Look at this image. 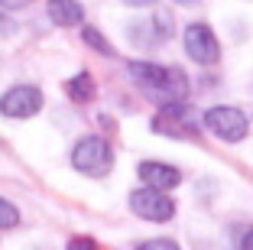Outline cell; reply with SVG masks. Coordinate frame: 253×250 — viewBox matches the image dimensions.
<instances>
[{
    "label": "cell",
    "mask_w": 253,
    "mask_h": 250,
    "mask_svg": "<svg viewBox=\"0 0 253 250\" xmlns=\"http://www.w3.org/2000/svg\"><path fill=\"white\" fill-rule=\"evenodd\" d=\"M126 75L136 81V88L143 95H149L153 101L163 104H175L188 98V78L182 68H169V65H153V62H130Z\"/></svg>",
    "instance_id": "1"
},
{
    "label": "cell",
    "mask_w": 253,
    "mask_h": 250,
    "mask_svg": "<svg viewBox=\"0 0 253 250\" xmlns=\"http://www.w3.org/2000/svg\"><path fill=\"white\" fill-rule=\"evenodd\" d=\"M72 166L84 176H107L114 166V150L101 137H84L72 150Z\"/></svg>",
    "instance_id": "2"
},
{
    "label": "cell",
    "mask_w": 253,
    "mask_h": 250,
    "mask_svg": "<svg viewBox=\"0 0 253 250\" xmlns=\"http://www.w3.org/2000/svg\"><path fill=\"white\" fill-rule=\"evenodd\" d=\"M130 208H133L136 218L156 221V224H163V221H169L172 214H175V201L166 195V189H156V185L136 189L133 195H130Z\"/></svg>",
    "instance_id": "3"
},
{
    "label": "cell",
    "mask_w": 253,
    "mask_h": 250,
    "mask_svg": "<svg viewBox=\"0 0 253 250\" xmlns=\"http://www.w3.org/2000/svg\"><path fill=\"white\" fill-rule=\"evenodd\" d=\"M205 127L224 143H237L247 137V117L237 107H211L205 114Z\"/></svg>",
    "instance_id": "4"
},
{
    "label": "cell",
    "mask_w": 253,
    "mask_h": 250,
    "mask_svg": "<svg viewBox=\"0 0 253 250\" xmlns=\"http://www.w3.org/2000/svg\"><path fill=\"white\" fill-rule=\"evenodd\" d=\"M42 110V91L33 88V85H16V88H10L7 95L0 98V114L3 117H33V114H39Z\"/></svg>",
    "instance_id": "5"
},
{
    "label": "cell",
    "mask_w": 253,
    "mask_h": 250,
    "mask_svg": "<svg viewBox=\"0 0 253 250\" xmlns=\"http://www.w3.org/2000/svg\"><path fill=\"white\" fill-rule=\"evenodd\" d=\"M185 52L198 62V65H214V62L221 59L217 36L205 26V23H192V26L185 30Z\"/></svg>",
    "instance_id": "6"
},
{
    "label": "cell",
    "mask_w": 253,
    "mask_h": 250,
    "mask_svg": "<svg viewBox=\"0 0 253 250\" xmlns=\"http://www.w3.org/2000/svg\"><path fill=\"white\" fill-rule=\"evenodd\" d=\"M153 130H156V133H166V137H192V133H195V124H192V117H188L185 101L163 104V107H159V114L153 117Z\"/></svg>",
    "instance_id": "7"
},
{
    "label": "cell",
    "mask_w": 253,
    "mask_h": 250,
    "mask_svg": "<svg viewBox=\"0 0 253 250\" xmlns=\"http://www.w3.org/2000/svg\"><path fill=\"white\" fill-rule=\"evenodd\" d=\"M169 36H172V20L166 13L153 16V20L133 23V43H140V46H159Z\"/></svg>",
    "instance_id": "8"
},
{
    "label": "cell",
    "mask_w": 253,
    "mask_h": 250,
    "mask_svg": "<svg viewBox=\"0 0 253 250\" xmlns=\"http://www.w3.org/2000/svg\"><path fill=\"white\" fill-rule=\"evenodd\" d=\"M140 179L156 189H175L182 182L179 169L175 166H166V162H140Z\"/></svg>",
    "instance_id": "9"
},
{
    "label": "cell",
    "mask_w": 253,
    "mask_h": 250,
    "mask_svg": "<svg viewBox=\"0 0 253 250\" xmlns=\"http://www.w3.org/2000/svg\"><path fill=\"white\" fill-rule=\"evenodd\" d=\"M45 10H49V20L55 26H78L84 20V10L78 0H49Z\"/></svg>",
    "instance_id": "10"
},
{
    "label": "cell",
    "mask_w": 253,
    "mask_h": 250,
    "mask_svg": "<svg viewBox=\"0 0 253 250\" xmlns=\"http://www.w3.org/2000/svg\"><path fill=\"white\" fill-rule=\"evenodd\" d=\"M65 91H68V98H75L78 104H88V101H94V78H91L88 72H82V75H75V78H68L65 81Z\"/></svg>",
    "instance_id": "11"
},
{
    "label": "cell",
    "mask_w": 253,
    "mask_h": 250,
    "mask_svg": "<svg viewBox=\"0 0 253 250\" xmlns=\"http://www.w3.org/2000/svg\"><path fill=\"white\" fill-rule=\"evenodd\" d=\"M82 36H84V43H88V46H94V49L101 52V55H107V59H111V55H117V52H114V46L107 43V39L101 36L97 30H91V26H84V33H82Z\"/></svg>",
    "instance_id": "12"
},
{
    "label": "cell",
    "mask_w": 253,
    "mask_h": 250,
    "mask_svg": "<svg viewBox=\"0 0 253 250\" xmlns=\"http://www.w3.org/2000/svg\"><path fill=\"white\" fill-rule=\"evenodd\" d=\"M16 224H20V211H16L7 199H0V231L16 228Z\"/></svg>",
    "instance_id": "13"
},
{
    "label": "cell",
    "mask_w": 253,
    "mask_h": 250,
    "mask_svg": "<svg viewBox=\"0 0 253 250\" xmlns=\"http://www.w3.org/2000/svg\"><path fill=\"white\" fill-rule=\"evenodd\" d=\"M143 250H175L179 244L175 241H146V244H140Z\"/></svg>",
    "instance_id": "14"
},
{
    "label": "cell",
    "mask_w": 253,
    "mask_h": 250,
    "mask_svg": "<svg viewBox=\"0 0 253 250\" xmlns=\"http://www.w3.org/2000/svg\"><path fill=\"white\" fill-rule=\"evenodd\" d=\"M26 3H33V0H0L3 10H20V7H26Z\"/></svg>",
    "instance_id": "15"
},
{
    "label": "cell",
    "mask_w": 253,
    "mask_h": 250,
    "mask_svg": "<svg viewBox=\"0 0 253 250\" xmlns=\"http://www.w3.org/2000/svg\"><path fill=\"white\" fill-rule=\"evenodd\" d=\"M240 247H244V250H253V228H250V231L244 234V241H240Z\"/></svg>",
    "instance_id": "16"
},
{
    "label": "cell",
    "mask_w": 253,
    "mask_h": 250,
    "mask_svg": "<svg viewBox=\"0 0 253 250\" xmlns=\"http://www.w3.org/2000/svg\"><path fill=\"white\" fill-rule=\"evenodd\" d=\"M124 3H130V7H153L156 0H124Z\"/></svg>",
    "instance_id": "17"
},
{
    "label": "cell",
    "mask_w": 253,
    "mask_h": 250,
    "mask_svg": "<svg viewBox=\"0 0 253 250\" xmlns=\"http://www.w3.org/2000/svg\"><path fill=\"white\" fill-rule=\"evenodd\" d=\"M182 3H195V0H182Z\"/></svg>",
    "instance_id": "18"
}]
</instances>
